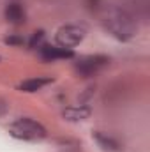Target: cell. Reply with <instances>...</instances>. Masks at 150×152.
Returning <instances> with one entry per match:
<instances>
[{"label":"cell","mask_w":150,"mask_h":152,"mask_svg":"<svg viewBox=\"0 0 150 152\" xmlns=\"http://www.w3.org/2000/svg\"><path fill=\"white\" fill-rule=\"evenodd\" d=\"M101 23H103L104 30L120 42L131 41L138 32V21H136L134 14L118 5H111V7L106 5L103 9Z\"/></svg>","instance_id":"obj_1"},{"label":"cell","mask_w":150,"mask_h":152,"mask_svg":"<svg viewBox=\"0 0 150 152\" xmlns=\"http://www.w3.org/2000/svg\"><path fill=\"white\" fill-rule=\"evenodd\" d=\"M9 134L23 142H41L48 136L46 127L30 117H20L9 126Z\"/></svg>","instance_id":"obj_2"},{"label":"cell","mask_w":150,"mask_h":152,"mask_svg":"<svg viewBox=\"0 0 150 152\" xmlns=\"http://www.w3.org/2000/svg\"><path fill=\"white\" fill-rule=\"evenodd\" d=\"M110 64V57L106 55H85L74 62V71L81 78H92L101 73Z\"/></svg>","instance_id":"obj_3"},{"label":"cell","mask_w":150,"mask_h":152,"mask_svg":"<svg viewBox=\"0 0 150 152\" xmlns=\"http://www.w3.org/2000/svg\"><path fill=\"white\" fill-rule=\"evenodd\" d=\"M87 36V28L81 25H64L57 30L55 34V42L62 48H69L73 50L78 46Z\"/></svg>","instance_id":"obj_4"},{"label":"cell","mask_w":150,"mask_h":152,"mask_svg":"<svg viewBox=\"0 0 150 152\" xmlns=\"http://www.w3.org/2000/svg\"><path fill=\"white\" fill-rule=\"evenodd\" d=\"M37 51L44 62H57V60H66V58H73L74 57L73 50L62 48L58 44H48V42H44Z\"/></svg>","instance_id":"obj_5"},{"label":"cell","mask_w":150,"mask_h":152,"mask_svg":"<svg viewBox=\"0 0 150 152\" xmlns=\"http://www.w3.org/2000/svg\"><path fill=\"white\" fill-rule=\"evenodd\" d=\"M4 18L7 20V23L20 27V25H23L27 21V11H25V7L21 4L9 2L5 5V9H4Z\"/></svg>","instance_id":"obj_6"},{"label":"cell","mask_w":150,"mask_h":152,"mask_svg":"<svg viewBox=\"0 0 150 152\" xmlns=\"http://www.w3.org/2000/svg\"><path fill=\"white\" fill-rule=\"evenodd\" d=\"M92 138H94V142L97 143V147H99L101 151H104V152H122L120 142L115 140L110 134L103 133V131H94V133H92Z\"/></svg>","instance_id":"obj_7"},{"label":"cell","mask_w":150,"mask_h":152,"mask_svg":"<svg viewBox=\"0 0 150 152\" xmlns=\"http://www.w3.org/2000/svg\"><path fill=\"white\" fill-rule=\"evenodd\" d=\"M53 83V78L51 76H37V78H28L25 81H21L18 85V90L21 92H37L41 88H44L46 85Z\"/></svg>","instance_id":"obj_8"},{"label":"cell","mask_w":150,"mask_h":152,"mask_svg":"<svg viewBox=\"0 0 150 152\" xmlns=\"http://www.w3.org/2000/svg\"><path fill=\"white\" fill-rule=\"evenodd\" d=\"M92 113L90 106H85V104H79V106H71V108H66L62 112V117L69 122H81V120H87Z\"/></svg>","instance_id":"obj_9"},{"label":"cell","mask_w":150,"mask_h":152,"mask_svg":"<svg viewBox=\"0 0 150 152\" xmlns=\"http://www.w3.org/2000/svg\"><path fill=\"white\" fill-rule=\"evenodd\" d=\"M44 37H46V34L42 32V30H37V32H34L32 34V37H30V41H28V46L32 48V50H39L46 41H44Z\"/></svg>","instance_id":"obj_10"},{"label":"cell","mask_w":150,"mask_h":152,"mask_svg":"<svg viewBox=\"0 0 150 152\" xmlns=\"http://www.w3.org/2000/svg\"><path fill=\"white\" fill-rule=\"evenodd\" d=\"M4 42L9 44V46H23L27 41H25V37H21V36H9V37L4 39Z\"/></svg>","instance_id":"obj_11"},{"label":"cell","mask_w":150,"mask_h":152,"mask_svg":"<svg viewBox=\"0 0 150 152\" xmlns=\"http://www.w3.org/2000/svg\"><path fill=\"white\" fill-rule=\"evenodd\" d=\"M5 113H7V103L0 99V117H4Z\"/></svg>","instance_id":"obj_12"}]
</instances>
